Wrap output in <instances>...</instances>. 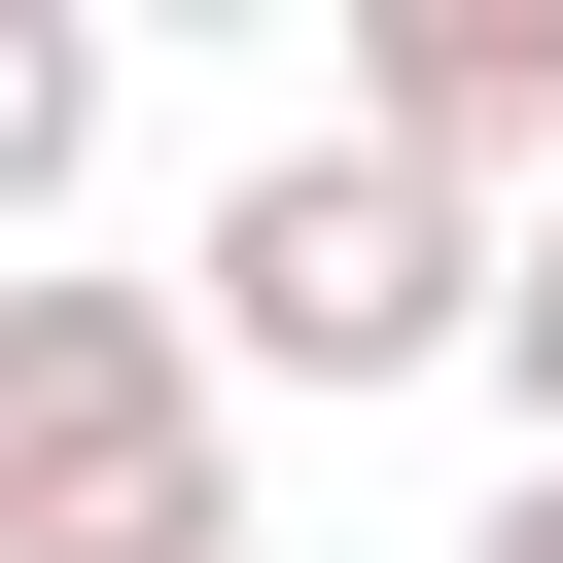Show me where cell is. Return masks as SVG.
Listing matches in <instances>:
<instances>
[{
  "instance_id": "obj_1",
  "label": "cell",
  "mask_w": 563,
  "mask_h": 563,
  "mask_svg": "<svg viewBox=\"0 0 563 563\" xmlns=\"http://www.w3.org/2000/svg\"><path fill=\"white\" fill-rule=\"evenodd\" d=\"M457 317H493V211H422L387 141H246L211 176V246H176V352H211V422L282 387V422H352V387H457Z\"/></svg>"
},
{
  "instance_id": "obj_4",
  "label": "cell",
  "mask_w": 563,
  "mask_h": 563,
  "mask_svg": "<svg viewBox=\"0 0 563 563\" xmlns=\"http://www.w3.org/2000/svg\"><path fill=\"white\" fill-rule=\"evenodd\" d=\"M70 176H106V0H0V282L70 246Z\"/></svg>"
},
{
  "instance_id": "obj_3",
  "label": "cell",
  "mask_w": 563,
  "mask_h": 563,
  "mask_svg": "<svg viewBox=\"0 0 563 563\" xmlns=\"http://www.w3.org/2000/svg\"><path fill=\"white\" fill-rule=\"evenodd\" d=\"M317 141H387L422 211H528L563 176V0H352V106Z\"/></svg>"
},
{
  "instance_id": "obj_5",
  "label": "cell",
  "mask_w": 563,
  "mask_h": 563,
  "mask_svg": "<svg viewBox=\"0 0 563 563\" xmlns=\"http://www.w3.org/2000/svg\"><path fill=\"white\" fill-rule=\"evenodd\" d=\"M457 387H528V457H563V176L493 211V317H457Z\"/></svg>"
},
{
  "instance_id": "obj_2",
  "label": "cell",
  "mask_w": 563,
  "mask_h": 563,
  "mask_svg": "<svg viewBox=\"0 0 563 563\" xmlns=\"http://www.w3.org/2000/svg\"><path fill=\"white\" fill-rule=\"evenodd\" d=\"M0 563H246V422L176 352V282H0Z\"/></svg>"
},
{
  "instance_id": "obj_6",
  "label": "cell",
  "mask_w": 563,
  "mask_h": 563,
  "mask_svg": "<svg viewBox=\"0 0 563 563\" xmlns=\"http://www.w3.org/2000/svg\"><path fill=\"white\" fill-rule=\"evenodd\" d=\"M457 563H563V457H528V493H493V528H457Z\"/></svg>"
}]
</instances>
